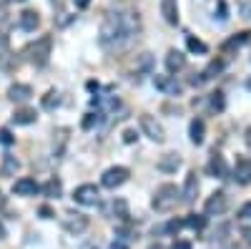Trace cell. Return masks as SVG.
Wrapping results in <instances>:
<instances>
[{"label":"cell","mask_w":251,"mask_h":249,"mask_svg":"<svg viewBox=\"0 0 251 249\" xmlns=\"http://www.w3.org/2000/svg\"><path fill=\"white\" fill-rule=\"evenodd\" d=\"M141 33V18L131 8L108 10L100 23V46L108 51H126Z\"/></svg>","instance_id":"cell-1"},{"label":"cell","mask_w":251,"mask_h":249,"mask_svg":"<svg viewBox=\"0 0 251 249\" xmlns=\"http://www.w3.org/2000/svg\"><path fill=\"white\" fill-rule=\"evenodd\" d=\"M50 48H53V38L50 35L38 38L33 46H28V60L33 66H46L48 58H50Z\"/></svg>","instance_id":"cell-2"},{"label":"cell","mask_w":251,"mask_h":249,"mask_svg":"<svg viewBox=\"0 0 251 249\" xmlns=\"http://www.w3.org/2000/svg\"><path fill=\"white\" fill-rule=\"evenodd\" d=\"M176 196H178L176 186L174 184H163L161 189L156 192V196H153V209L156 212H171L176 206Z\"/></svg>","instance_id":"cell-3"},{"label":"cell","mask_w":251,"mask_h":249,"mask_svg":"<svg viewBox=\"0 0 251 249\" xmlns=\"http://www.w3.org/2000/svg\"><path fill=\"white\" fill-rule=\"evenodd\" d=\"M138 123H141V131L149 136L151 141H156V143H161L163 138H166V134H163V126L153 118V116H149V113H143L141 118H138Z\"/></svg>","instance_id":"cell-4"},{"label":"cell","mask_w":251,"mask_h":249,"mask_svg":"<svg viewBox=\"0 0 251 249\" xmlns=\"http://www.w3.org/2000/svg\"><path fill=\"white\" fill-rule=\"evenodd\" d=\"M126 179H128V169H126V166H113V169H108L100 176V184L106 186V189H116V186H121Z\"/></svg>","instance_id":"cell-5"},{"label":"cell","mask_w":251,"mask_h":249,"mask_svg":"<svg viewBox=\"0 0 251 249\" xmlns=\"http://www.w3.org/2000/svg\"><path fill=\"white\" fill-rule=\"evenodd\" d=\"M73 199H75V204L93 206L98 201V189H96L93 184H83V186H78V189L73 192Z\"/></svg>","instance_id":"cell-6"},{"label":"cell","mask_w":251,"mask_h":249,"mask_svg":"<svg viewBox=\"0 0 251 249\" xmlns=\"http://www.w3.org/2000/svg\"><path fill=\"white\" fill-rule=\"evenodd\" d=\"M63 226L68 234H80L88 229V217L86 214H66L63 217Z\"/></svg>","instance_id":"cell-7"},{"label":"cell","mask_w":251,"mask_h":249,"mask_svg":"<svg viewBox=\"0 0 251 249\" xmlns=\"http://www.w3.org/2000/svg\"><path fill=\"white\" fill-rule=\"evenodd\" d=\"M206 214L208 217H216V214H224L226 212V194L224 192H216V194H211L206 199Z\"/></svg>","instance_id":"cell-8"},{"label":"cell","mask_w":251,"mask_h":249,"mask_svg":"<svg viewBox=\"0 0 251 249\" xmlns=\"http://www.w3.org/2000/svg\"><path fill=\"white\" fill-rule=\"evenodd\" d=\"M153 83H156L158 91L169 93V96H178V93H181V83H178L174 76H156Z\"/></svg>","instance_id":"cell-9"},{"label":"cell","mask_w":251,"mask_h":249,"mask_svg":"<svg viewBox=\"0 0 251 249\" xmlns=\"http://www.w3.org/2000/svg\"><path fill=\"white\" fill-rule=\"evenodd\" d=\"M38 192H40V186L35 179H18L13 184V194H18V196H35Z\"/></svg>","instance_id":"cell-10"},{"label":"cell","mask_w":251,"mask_h":249,"mask_svg":"<svg viewBox=\"0 0 251 249\" xmlns=\"http://www.w3.org/2000/svg\"><path fill=\"white\" fill-rule=\"evenodd\" d=\"M196 192H199V176H196V171H191V174L186 176V184H183V192H181L183 201H186V204H191V201L196 199Z\"/></svg>","instance_id":"cell-11"},{"label":"cell","mask_w":251,"mask_h":249,"mask_svg":"<svg viewBox=\"0 0 251 249\" xmlns=\"http://www.w3.org/2000/svg\"><path fill=\"white\" fill-rule=\"evenodd\" d=\"M234 179L239 184H251V159H239L234 166Z\"/></svg>","instance_id":"cell-12"},{"label":"cell","mask_w":251,"mask_h":249,"mask_svg":"<svg viewBox=\"0 0 251 249\" xmlns=\"http://www.w3.org/2000/svg\"><path fill=\"white\" fill-rule=\"evenodd\" d=\"M30 96H33V91H30V86H25V83H15V86L8 88V98L15 101V103H25Z\"/></svg>","instance_id":"cell-13"},{"label":"cell","mask_w":251,"mask_h":249,"mask_svg":"<svg viewBox=\"0 0 251 249\" xmlns=\"http://www.w3.org/2000/svg\"><path fill=\"white\" fill-rule=\"evenodd\" d=\"M208 174L216 176V179H226L228 169H226V161L221 154H211V161H208Z\"/></svg>","instance_id":"cell-14"},{"label":"cell","mask_w":251,"mask_h":249,"mask_svg":"<svg viewBox=\"0 0 251 249\" xmlns=\"http://www.w3.org/2000/svg\"><path fill=\"white\" fill-rule=\"evenodd\" d=\"M183 66H186L183 53H178V51H169V53H166V68H169V73H176Z\"/></svg>","instance_id":"cell-15"},{"label":"cell","mask_w":251,"mask_h":249,"mask_svg":"<svg viewBox=\"0 0 251 249\" xmlns=\"http://www.w3.org/2000/svg\"><path fill=\"white\" fill-rule=\"evenodd\" d=\"M161 13L166 18V23L176 26L178 23V10H176V0H161Z\"/></svg>","instance_id":"cell-16"},{"label":"cell","mask_w":251,"mask_h":249,"mask_svg":"<svg viewBox=\"0 0 251 249\" xmlns=\"http://www.w3.org/2000/svg\"><path fill=\"white\" fill-rule=\"evenodd\" d=\"M38 26H40V18H38L35 10H23L20 13V28L23 30H35Z\"/></svg>","instance_id":"cell-17"},{"label":"cell","mask_w":251,"mask_h":249,"mask_svg":"<svg viewBox=\"0 0 251 249\" xmlns=\"http://www.w3.org/2000/svg\"><path fill=\"white\" fill-rule=\"evenodd\" d=\"M35 111L33 109H18L13 113V123H18V126H28V123H35Z\"/></svg>","instance_id":"cell-18"},{"label":"cell","mask_w":251,"mask_h":249,"mask_svg":"<svg viewBox=\"0 0 251 249\" xmlns=\"http://www.w3.org/2000/svg\"><path fill=\"white\" fill-rule=\"evenodd\" d=\"M181 166V159L176 156V154H166V156H161V161H158V169L161 171H176Z\"/></svg>","instance_id":"cell-19"},{"label":"cell","mask_w":251,"mask_h":249,"mask_svg":"<svg viewBox=\"0 0 251 249\" xmlns=\"http://www.w3.org/2000/svg\"><path fill=\"white\" fill-rule=\"evenodd\" d=\"M203 131H206L203 121H201V118H194V121H191V126H188V134H191V141H194V143H203Z\"/></svg>","instance_id":"cell-20"},{"label":"cell","mask_w":251,"mask_h":249,"mask_svg":"<svg viewBox=\"0 0 251 249\" xmlns=\"http://www.w3.org/2000/svg\"><path fill=\"white\" fill-rule=\"evenodd\" d=\"M20 169V161L15 159V156H3V169H0V174H3V176H13L15 171Z\"/></svg>","instance_id":"cell-21"},{"label":"cell","mask_w":251,"mask_h":249,"mask_svg":"<svg viewBox=\"0 0 251 249\" xmlns=\"http://www.w3.org/2000/svg\"><path fill=\"white\" fill-rule=\"evenodd\" d=\"M8 58H10V40L5 33H0V68H5Z\"/></svg>","instance_id":"cell-22"},{"label":"cell","mask_w":251,"mask_h":249,"mask_svg":"<svg viewBox=\"0 0 251 249\" xmlns=\"http://www.w3.org/2000/svg\"><path fill=\"white\" fill-rule=\"evenodd\" d=\"M43 192H46V196L58 199V196H60V192H63V186H60V181H58V179H50V181L43 186Z\"/></svg>","instance_id":"cell-23"},{"label":"cell","mask_w":251,"mask_h":249,"mask_svg":"<svg viewBox=\"0 0 251 249\" xmlns=\"http://www.w3.org/2000/svg\"><path fill=\"white\" fill-rule=\"evenodd\" d=\"M186 226H191V229H203L206 226V217H199V214H191L186 221H183Z\"/></svg>","instance_id":"cell-24"},{"label":"cell","mask_w":251,"mask_h":249,"mask_svg":"<svg viewBox=\"0 0 251 249\" xmlns=\"http://www.w3.org/2000/svg\"><path fill=\"white\" fill-rule=\"evenodd\" d=\"M58 103H60L58 93H55V91H48V93H46V98H43V109H48V111H50V109H55V106H58Z\"/></svg>","instance_id":"cell-25"},{"label":"cell","mask_w":251,"mask_h":249,"mask_svg":"<svg viewBox=\"0 0 251 249\" xmlns=\"http://www.w3.org/2000/svg\"><path fill=\"white\" fill-rule=\"evenodd\" d=\"M186 46H188V51H194V53H206V43H201L199 38H188Z\"/></svg>","instance_id":"cell-26"},{"label":"cell","mask_w":251,"mask_h":249,"mask_svg":"<svg viewBox=\"0 0 251 249\" xmlns=\"http://www.w3.org/2000/svg\"><path fill=\"white\" fill-rule=\"evenodd\" d=\"M211 109H214V111H224V93H221V91L211 93Z\"/></svg>","instance_id":"cell-27"},{"label":"cell","mask_w":251,"mask_h":249,"mask_svg":"<svg viewBox=\"0 0 251 249\" xmlns=\"http://www.w3.org/2000/svg\"><path fill=\"white\" fill-rule=\"evenodd\" d=\"M113 212L118 214V219H128V212H126V201L123 199L113 201Z\"/></svg>","instance_id":"cell-28"},{"label":"cell","mask_w":251,"mask_h":249,"mask_svg":"<svg viewBox=\"0 0 251 249\" xmlns=\"http://www.w3.org/2000/svg\"><path fill=\"white\" fill-rule=\"evenodd\" d=\"M221 68H224V60H214V63L203 71V78H211V76H214V73H219Z\"/></svg>","instance_id":"cell-29"},{"label":"cell","mask_w":251,"mask_h":249,"mask_svg":"<svg viewBox=\"0 0 251 249\" xmlns=\"http://www.w3.org/2000/svg\"><path fill=\"white\" fill-rule=\"evenodd\" d=\"M181 226H183V221H178V219H171L169 224L163 226V232H169V234H176V232L181 229Z\"/></svg>","instance_id":"cell-30"},{"label":"cell","mask_w":251,"mask_h":249,"mask_svg":"<svg viewBox=\"0 0 251 249\" xmlns=\"http://www.w3.org/2000/svg\"><path fill=\"white\" fill-rule=\"evenodd\" d=\"M98 123V113H86V118H83V129H93Z\"/></svg>","instance_id":"cell-31"},{"label":"cell","mask_w":251,"mask_h":249,"mask_svg":"<svg viewBox=\"0 0 251 249\" xmlns=\"http://www.w3.org/2000/svg\"><path fill=\"white\" fill-rule=\"evenodd\" d=\"M15 138H13V134L8 131V129H0V143H3V146H10Z\"/></svg>","instance_id":"cell-32"},{"label":"cell","mask_w":251,"mask_h":249,"mask_svg":"<svg viewBox=\"0 0 251 249\" xmlns=\"http://www.w3.org/2000/svg\"><path fill=\"white\" fill-rule=\"evenodd\" d=\"M246 40H249V33H241L239 38H234V40H228V43H226V48H234V46H241V43H246Z\"/></svg>","instance_id":"cell-33"},{"label":"cell","mask_w":251,"mask_h":249,"mask_svg":"<svg viewBox=\"0 0 251 249\" xmlns=\"http://www.w3.org/2000/svg\"><path fill=\"white\" fill-rule=\"evenodd\" d=\"M239 217H241V219H251V201L241 206V212H239Z\"/></svg>","instance_id":"cell-34"},{"label":"cell","mask_w":251,"mask_h":249,"mask_svg":"<svg viewBox=\"0 0 251 249\" xmlns=\"http://www.w3.org/2000/svg\"><path fill=\"white\" fill-rule=\"evenodd\" d=\"M136 138H138V136H136V131H131V129L126 131V134H123V141H126V143H133Z\"/></svg>","instance_id":"cell-35"},{"label":"cell","mask_w":251,"mask_h":249,"mask_svg":"<svg viewBox=\"0 0 251 249\" xmlns=\"http://www.w3.org/2000/svg\"><path fill=\"white\" fill-rule=\"evenodd\" d=\"M171 249H191V242H183V239H178V242H174V247Z\"/></svg>","instance_id":"cell-36"},{"label":"cell","mask_w":251,"mask_h":249,"mask_svg":"<svg viewBox=\"0 0 251 249\" xmlns=\"http://www.w3.org/2000/svg\"><path fill=\"white\" fill-rule=\"evenodd\" d=\"M241 234H244V239H246V244L251 247V226H246V229H244Z\"/></svg>","instance_id":"cell-37"},{"label":"cell","mask_w":251,"mask_h":249,"mask_svg":"<svg viewBox=\"0 0 251 249\" xmlns=\"http://www.w3.org/2000/svg\"><path fill=\"white\" fill-rule=\"evenodd\" d=\"M40 217H43V219H50V217H53V212L48 209V206H43V209H40Z\"/></svg>","instance_id":"cell-38"},{"label":"cell","mask_w":251,"mask_h":249,"mask_svg":"<svg viewBox=\"0 0 251 249\" xmlns=\"http://www.w3.org/2000/svg\"><path fill=\"white\" fill-rule=\"evenodd\" d=\"M73 3H75V8H88L91 0H73Z\"/></svg>","instance_id":"cell-39"},{"label":"cell","mask_w":251,"mask_h":249,"mask_svg":"<svg viewBox=\"0 0 251 249\" xmlns=\"http://www.w3.org/2000/svg\"><path fill=\"white\" fill-rule=\"evenodd\" d=\"M219 13H221L219 18H221V20H226V3H219Z\"/></svg>","instance_id":"cell-40"},{"label":"cell","mask_w":251,"mask_h":249,"mask_svg":"<svg viewBox=\"0 0 251 249\" xmlns=\"http://www.w3.org/2000/svg\"><path fill=\"white\" fill-rule=\"evenodd\" d=\"M111 249H128V247H126L123 242H113V244H111Z\"/></svg>","instance_id":"cell-41"},{"label":"cell","mask_w":251,"mask_h":249,"mask_svg":"<svg viewBox=\"0 0 251 249\" xmlns=\"http://www.w3.org/2000/svg\"><path fill=\"white\" fill-rule=\"evenodd\" d=\"M246 143H249V146H251V129L246 131Z\"/></svg>","instance_id":"cell-42"},{"label":"cell","mask_w":251,"mask_h":249,"mask_svg":"<svg viewBox=\"0 0 251 249\" xmlns=\"http://www.w3.org/2000/svg\"><path fill=\"white\" fill-rule=\"evenodd\" d=\"M3 206H5V196H3V194H0V209H3Z\"/></svg>","instance_id":"cell-43"},{"label":"cell","mask_w":251,"mask_h":249,"mask_svg":"<svg viewBox=\"0 0 251 249\" xmlns=\"http://www.w3.org/2000/svg\"><path fill=\"white\" fill-rule=\"evenodd\" d=\"M5 237V229H3V224H0V239H3Z\"/></svg>","instance_id":"cell-44"},{"label":"cell","mask_w":251,"mask_h":249,"mask_svg":"<svg viewBox=\"0 0 251 249\" xmlns=\"http://www.w3.org/2000/svg\"><path fill=\"white\" fill-rule=\"evenodd\" d=\"M151 249H163V247H161V244H153V247H151Z\"/></svg>","instance_id":"cell-45"},{"label":"cell","mask_w":251,"mask_h":249,"mask_svg":"<svg viewBox=\"0 0 251 249\" xmlns=\"http://www.w3.org/2000/svg\"><path fill=\"white\" fill-rule=\"evenodd\" d=\"M249 88H251V78H249Z\"/></svg>","instance_id":"cell-46"}]
</instances>
